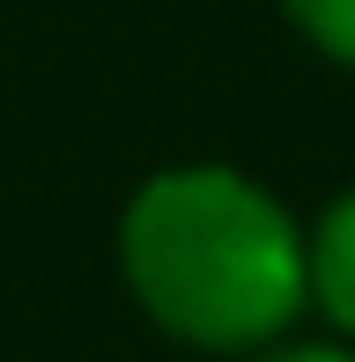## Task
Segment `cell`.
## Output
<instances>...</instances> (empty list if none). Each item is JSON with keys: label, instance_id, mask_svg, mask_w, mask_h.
<instances>
[{"label": "cell", "instance_id": "obj_3", "mask_svg": "<svg viewBox=\"0 0 355 362\" xmlns=\"http://www.w3.org/2000/svg\"><path fill=\"white\" fill-rule=\"evenodd\" d=\"M281 8H289V23H296L326 59L355 67V0H281Z\"/></svg>", "mask_w": 355, "mask_h": 362}, {"label": "cell", "instance_id": "obj_1", "mask_svg": "<svg viewBox=\"0 0 355 362\" xmlns=\"http://www.w3.org/2000/svg\"><path fill=\"white\" fill-rule=\"evenodd\" d=\"M119 267L156 325L207 355H252L311 303V252L289 207L222 163L156 170L119 215Z\"/></svg>", "mask_w": 355, "mask_h": 362}, {"label": "cell", "instance_id": "obj_4", "mask_svg": "<svg viewBox=\"0 0 355 362\" xmlns=\"http://www.w3.org/2000/svg\"><path fill=\"white\" fill-rule=\"evenodd\" d=\"M260 362H355V348H333V340H274V348L260 355Z\"/></svg>", "mask_w": 355, "mask_h": 362}, {"label": "cell", "instance_id": "obj_2", "mask_svg": "<svg viewBox=\"0 0 355 362\" xmlns=\"http://www.w3.org/2000/svg\"><path fill=\"white\" fill-rule=\"evenodd\" d=\"M311 252V303L326 310L341 333H355V185L318 215V229L303 237Z\"/></svg>", "mask_w": 355, "mask_h": 362}]
</instances>
